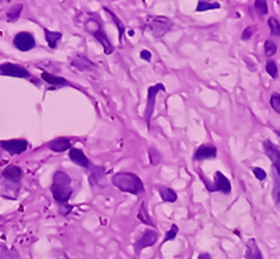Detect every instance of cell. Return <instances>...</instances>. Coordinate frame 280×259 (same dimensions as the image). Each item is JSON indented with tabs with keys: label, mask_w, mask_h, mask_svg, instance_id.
<instances>
[{
	"label": "cell",
	"mask_w": 280,
	"mask_h": 259,
	"mask_svg": "<svg viewBox=\"0 0 280 259\" xmlns=\"http://www.w3.org/2000/svg\"><path fill=\"white\" fill-rule=\"evenodd\" d=\"M52 196L59 205H67L69 199L73 195L71 188V178L65 171H56L52 178L51 185Z\"/></svg>",
	"instance_id": "obj_1"
},
{
	"label": "cell",
	"mask_w": 280,
	"mask_h": 259,
	"mask_svg": "<svg viewBox=\"0 0 280 259\" xmlns=\"http://www.w3.org/2000/svg\"><path fill=\"white\" fill-rule=\"evenodd\" d=\"M112 183L122 192L140 195L144 191L142 179L132 173H118L112 177Z\"/></svg>",
	"instance_id": "obj_2"
},
{
	"label": "cell",
	"mask_w": 280,
	"mask_h": 259,
	"mask_svg": "<svg viewBox=\"0 0 280 259\" xmlns=\"http://www.w3.org/2000/svg\"><path fill=\"white\" fill-rule=\"evenodd\" d=\"M146 28L154 36H163L173 28V21L164 15H148L146 18Z\"/></svg>",
	"instance_id": "obj_3"
},
{
	"label": "cell",
	"mask_w": 280,
	"mask_h": 259,
	"mask_svg": "<svg viewBox=\"0 0 280 259\" xmlns=\"http://www.w3.org/2000/svg\"><path fill=\"white\" fill-rule=\"evenodd\" d=\"M160 91H165V87L164 84H156V86L148 87L147 90V102H146V112H144V119L147 125H150L152 121V115L154 112V104H156V97Z\"/></svg>",
	"instance_id": "obj_4"
},
{
	"label": "cell",
	"mask_w": 280,
	"mask_h": 259,
	"mask_svg": "<svg viewBox=\"0 0 280 259\" xmlns=\"http://www.w3.org/2000/svg\"><path fill=\"white\" fill-rule=\"evenodd\" d=\"M0 73L5 76L17 77V79H30L31 77L30 71L27 70L26 67L15 65V63H9V62L0 65Z\"/></svg>",
	"instance_id": "obj_5"
},
{
	"label": "cell",
	"mask_w": 280,
	"mask_h": 259,
	"mask_svg": "<svg viewBox=\"0 0 280 259\" xmlns=\"http://www.w3.org/2000/svg\"><path fill=\"white\" fill-rule=\"evenodd\" d=\"M13 44L14 46L21 52H28L31 49H34L35 48V38L34 35L31 34V32H18L17 35L14 36V40H13Z\"/></svg>",
	"instance_id": "obj_6"
},
{
	"label": "cell",
	"mask_w": 280,
	"mask_h": 259,
	"mask_svg": "<svg viewBox=\"0 0 280 259\" xmlns=\"http://www.w3.org/2000/svg\"><path fill=\"white\" fill-rule=\"evenodd\" d=\"M3 150L11 154V156H15V154H21L24 153L28 149V142L24 140V139H11V140H3L0 142Z\"/></svg>",
	"instance_id": "obj_7"
},
{
	"label": "cell",
	"mask_w": 280,
	"mask_h": 259,
	"mask_svg": "<svg viewBox=\"0 0 280 259\" xmlns=\"http://www.w3.org/2000/svg\"><path fill=\"white\" fill-rule=\"evenodd\" d=\"M158 239V234L156 230H146L140 238L135 243V251L136 254L142 252L144 248H148V247H153Z\"/></svg>",
	"instance_id": "obj_8"
},
{
	"label": "cell",
	"mask_w": 280,
	"mask_h": 259,
	"mask_svg": "<svg viewBox=\"0 0 280 259\" xmlns=\"http://www.w3.org/2000/svg\"><path fill=\"white\" fill-rule=\"evenodd\" d=\"M264 149H265V153L268 158H269L272 164H273V167H275L276 173L279 175L280 178V150L276 147L275 144H272L269 140H266L264 142Z\"/></svg>",
	"instance_id": "obj_9"
},
{
	"label": "cell",
	"mask_w": 280,
	"mask_h": 259,
	"mask_svg": "<svg viewBox=\"0 0 280 259\" xmlns=\"http://www.w3.org/2000/svg\"><path fill=\"white\" fill-rule=\"evenodd\" d=\"M210 191H219L221 193H230L231 192V183H230V179L223 173L214 174V183L213 187L210 188Z\"/></svg>",
	"instance_id": "obj_10"
},
{
	"label": "cell",
	"mask_w": 280,
	"mask_h": 259,
	"mask_svg": "<svg viewBox=\"0 0 280 259\" xmlns=\"http://www.w3.org/2000/svg\"><path fill=\"white\" fill-rule=\"evenodd\" d=\"M195 160L202 161V160H213L217 157V149L212 144H202L198 150L195 152Z\"/></svg>",
	"instance_id": "obj_11"
},
{
	"label": "cell",
	"mask_w": 280,
	"mask_h": 259,
	"mask_svg": "<svg viewBox=\"0 0 280 259\" xmlns=\"http://www.w3.org/2000/svg\"><path fill=\"white\" fill-rule=\"evenodd\" d=\"M3 178H5L6 181H10L13 183H18L21 181V178H23V170L20 167H17V165H7V167L3 170Z\"/></svg>",
	"instance_id": "obj_12"
},
{
	"label": "cell",
	"mask_w": 280,
	"mask_h": 259,
	"mask_svg": "<svg viewBox=\"0 0 280 259\" xmlns=\"http://www.w3.org/2000/svg\"><path fill=\"white\" fill-rule=\"evenodd\" d=\"M69 157L74 164L77 165H80V167L84 168H90V160L87 157L86 154L83 150L80 149H70V152H69Z\"/></svg>",
	"instance_id": "obj_13"
},
{
	"label": "cell",
	"mask_w": 280,
	"mask_h": 259,
	"mask_svg": "<svg viewBox=\"0 0 280 259\" xmlns=\"http://www.w3.org/2000/svg\"><path fill=\"white\" fill-rule=\"evenodd\" d=\"M71 66L76 67L77 70H80V71L96 70V65H94L90 59H87L86 56H82V55H77L76 58L71 61Z\"/></svg>",
	"instance_id": "obj_14"
},
{
	"label": "cell",
	"mask_w": 280,
	"mask_h": 259,
	"mask_svg": "<svg viewBox=\"0 0 280 259\" xmlns=\"http://www.w3.org/2000/svg\"><path fill=\"white\" fill-rule=\"evenodd\" d=\"M70 147H71L70 140L66 139V137H59V139H55V140H52V142L49 143V149L55 153L66 152V150H69Z\"/></svg>",
	"instance_id": "obj_15"
},
{
	"label": "cell",
	"mask_w": 280,
	"mask_h": 259,
	"mask_svg": "<svg viewBox=\"0 0 280 259\" xmlns=\"http://www.w3.org/2000/svg\"><path fill=\"white\" fill-rule=\"evenodd\" d=\"M42 80H45L46 83H49L51 86H67L69 83L65 77H59L55 76V75H51V73H48V71H42Z\"/></svg>",
	"instance_id": "obj_16"
},
{
	"label": "cell",
	"mask_w": 280,
	"mask_h": 259,
	"mask_svg": "<svg viewBox=\"0 0 280 259\" xmlns=\"http://www.w3.org/2000/svg\"><path fill=\"white\" fill-rule=\"evenodd\" d=\"M94 36H96V40L101 44L102 48H104V52H105L107 55H109V53L114 52V46H112V44L109 42V40H108L107 34H105L104 31L102 30L97 31V32L94 34Z\"/></svg>",
	"instance_id": "obj_17"
},
{
	"label": "cell",
	"mask_w": 280,
	"mask_h": 259,
	"mask_svg": "<svg viewBox=\"0 0 280 259\" xmlns=\"http://www.w3.org/2000/svg\"><path fill=\"white\" fill-rule=\"evenodd\" d=\"M247 259H262V254L255 239H250L247 244Z\"/></svg>",
	"instance_id": "obj_18"
},
{
	"label": "cell",
	"mask_w": 280,
	"mask_h": 259,
	"mask_svg": "<svg viewBox=\"0 0 280 259\" xmlns=\"http://www.w3.org/2000/svg\"><path fill=\"white\" fill-rule=\"evenodd\" d=\"M160 196L163 199L164 202H168V203H175L177 202V193L174 192V189L167 188V187H164V188H160Z\"/></svg>",
	"instance_id": "obj_19"
},
{
	"label": "cell",
	"mask_w": 280,
	"mask_h": 259,
	"mask_svg": "<svg viewBox=\"0 0 280 259\" xmlns=\"http://www.w3.org/2000/svg\"><path fill=\"white\" fill-rule=\"evenodd\" d=\"M45 40L48 42L49 48H56V44L59 40H62V32L58 31H49L45 28Z\"/></svg>",
	"instance_id": "obj_20"
},
{
	"label": "cell",
	"mask_w": 280,
	"mask_h": 259,
	"mask_svg": "<svg viewBox=\"0 0 280 259\" xmlns=\"http://www.w3.org/2000/svg\"><path fill=\"white\" fill-rule=\"evenodd\" d=\"M104 10L107 11L108 14L111 15L112 21L115 23V26L118 27V31H119V41L122 42V38H123V34H125V26H123V23L121 20H119V17H118L115 13L112 10H109V9H107V7H104Z\"/></svg>",
	"instance_id": "obj_21"
},
{
	"label": "cell",
	"mask_w": 280,
	"mask_h": 259,
	"mask_svg": "<svg viewBox=\"0 0 280 259\" xmlns=\"http://www.w3.org/2000/svg\"><path fill=\"white\" fill-rule=\"evenodd\" d=\"M138 218L142 221V223L147 224V226H153V221H152V218H150V216H148L147 205H146V202H143L140 209H139Z\"/></svg>",
	"instance_id": "obj_22"
},
{
	"label": "cell",
	"mask_w": 280,
	"mask_h": 259,
	"mask_svg": "<svg viewBox=\"0 0 280 259\" xmlns=\"http://www.w3.org/2000/svg\"><path fill=\"white\" fill-rule=\"evenodd\" d=\"M214 9H220V5L217 2H203V0H200L198 6H196V11L214 10Z\"/></svg>",
	"instance_id": "obj_23"
},
{
	"label": "cell",
	"mask_w": 280,
	"mask_h": 259,
	"mask_svg": "<svg viewBox=\"0 0 280 259\" xmlns=\"http://www.w3.org/2000/svg\"><path fill=\"white\" fill-rule=\"evenodd\" d=\"M21 10H23V5H15L11 7L10 10L7 11V21H14L17 20L21 14Z\"/></svg>",
	"instance_id": "obj_24"
},
{
	"label": "cell",
	"mask_w": 280,
	"mask_h": 259,
	"mask_svg": "<svg viewBox=\"0 0 280 259\" xmlns=\"http://www.w3.org/2000/svg\"><path fill=\"white\" fill-rule=\"evenodd\" d=\"M268 24H269L270 34L272 35H280V23L276 17H270L269 20H268Z\"/></svg>",
	"instance_id": "obj_25"
},
{
	"label": "cell",
	"mask_w": 280,
	"mask_h": 259,
	"mask_svg": "<svg viewBox=\"0 0 280 259\" xmlns=\"http://www.w3.org/2000/svg\"><path fill=\"white\" fill-rule=\"evenodd\" d=\"M86 30L91 34V35H94L97 31L102 30L101 28V24H100V21H96V20H88L86 23Z\"/></svg>",
	"instance_id": "obj_26"
},
{
	"label": "cell",
	"mask_w": 280,
	"mask_h": 259,
	"mask_svg": "<svg viewBox=\"0 0 280 259\" xmlns=\"http://www.w3.org/2000/svg\"><path fill=\"white\" fill-rule=\"evenodd\" d=\"M148 160H150L152 165H158V164L161 163V156H160V153L157 150L148 149Z\"/></svg>",
	"instance_id": "obj_27"
},
{
	"label": "cell",
	"mask_w": 280,
	"mask_h": 259,
	"mask_svg": "<svg viewBox=\"0 0 280 259\" xmlns=\"http://www.w3.org/2000/svg\"><path fill=\"white\" fill-rule=\"evenodd\" d=\"M276 51H277V45H276L273 41L268 40V41L265 42V55L268 56V58H270V56L275 55Z\"/></svg>",
	"instance_id": "obj_28"
},
{
	"label": "cell",
	"mask_w": 280,
	"mask_h": 259,
	"mask_svg": "<svg viewBox=\"0 0 280 259\" xmlns=\"http://www.w3.org/2000/svg\"><path fill=\"white\" fill-rule=\"evenodd\" d=\"M270 105L275 109L277 114H280V94L279 92H273L270 96Z\"/></svg>",
	"instance_id": "obj_29"
},
{
	"label": "cell",
	"mask_w": 280,
	"mask_h": 259,
	"mask_svg": "<svg viewBox=\"0 0 280 259\" xmlns=\"http://www.w3.org/2000/svg\"><path fill=\"white\" fill-rule=\"evenodd\" d=\"M266 71L269 73V76L272 77H277V66L273 61H268L266 62Z\"/></svg>",
	"instance_id": "obj_30"
},
{
	"label": "cell",
	"mask_w": 280,
	"mask_h": 259,
	"mask_svg": "<svg viewBox=\"0 0 280 259\" xmlns=\"http://www.w3.org/2000/svg\"><path fill=\"white\" fill-rule=\"evenodd\" d=\"M255 9L258 10L259 14H266L268 13V3L264 0H258V2H255Z\"/></svg>",
	"instance_id": "obj_31"
},
{
	"label": "cell",
	"mask_w": 280,
	"mask_h": 259,
	"mask_svg": "<svg viewBox=\"0 0 280 259\" xmlns=\"http://www.w3.org/2000/svg\"><path fill=\"white\" fill-rule=\"evenodd\" d=\"M177 234H178V227H177V226H173V227L167 231V235H165V238H164V243L171 241V239H175Z\"/></svg>",
	"instance_id": "obj_32"
},
{
	"label": "cell",
	"mask_w": 280,
	"mask_h": 259,
	"mask_svg": "<svg viewBox=\"0 0 280 259\" xmlns=\"http://www.w3.org/2000/svg\"><path fill=\"white\" fill-rule=\"evenodd\" d=\"M105 177V171L102 167H96L94 173H92L91 178H96V183H100V179Z\"/></svg>",
	"instance_id": "obj_33"
},
{
	"label": "cell",
	"mask_w": 280,
	"mask_h": 259,
	"mask_svg": "<svg viewBox=\"0 0 280 259\" xmlns=\"http://www.w3.org/2000/svg\"><path fill=\"white\" fill-rule=\"evenodd\" d=\"M252 173H254V175L256 177V179L258 181H265L266 179V173L262 170V168L259 167H255L254 170H252Z\"/></svg>",
	"instance_id": "obj_34"
},
{
	"label": "cell",
	"mask_w": 280,
	"mask_h": 259,
	"mask_svg": "<svg viewBox=\"0 0 280 259\" xmlns=\"http://www.w3.org/2000/svg\"><path fill=\"white\" fill-rule=\"evenodd\" d=\"M254 31H255L254 27H247L244 30V32H242V40H244V41H248L251 36H252V34H254Z\"/></svg>",
	"instance_id": "obj_35"
},
{
	"label": "cell",
	"mask_w": 280,
	"mask_h": 259,
	"mask_svg": "<svg viewBox=\"0 0 280 259\" xmlns=\"http://www.w3.org/2000/svg\"><path fill=\"white\" fill-rule=\"evenodd\" d=\"M279 191H280V181H277V179H276L275 191H273V198H275L276 205H277V206H279Z\"/></svg>",
	"instance_id": "obj_36"
},
{
	"label": "cell",
	"mask_w": 280,
	"mask_h": 259,
	"mask_svg": "<svg viewBox=\"0 0 280 259\" xmlns=\"http://www.w3.org/2000/svg\"><path fill=\"white\" fill-rule=\"evenodd\" d=\"M140 58L144 59L146 62H152V52L147 51V49H143V51L140 52Z\"/></svg>",
	"instance_id": "obj_37"
},
{
	"label": "cell",
	"mask_w": 280,
	"mask_h": 259,
	"mask_svg": "<svg viewBox=\"0 0 280 259\" xmlns=\"http://www.w3.org/2000/svg\"><path fill=\"white\" fill-rule=\"evenodd\" d=\"M6 258H7V248H6V245L0 244V259Z\"/></svg>",
	"instance_id": "obj_38"
},
{
	"label": "cell",
	"mask_w": 280,
	"mask_h": 259,
	"mask_svg": "<svg viewBox=\"0 0 280 259\" xmlns=\"http://www.w3.org/2000/svg\"><path fill=\"white\" fill-rule=\"evenodd\" d=\"M198 259H212V256H210V254H208V252H203V254L199 255Z\"/></svg>",
	"instance_id": "obj_39"
},
{
	"label": "cell",
	"mask_w": 280,
	"mask_h": 259,
	"mask_svg": "<svg viewBox=\"0 0 280 259\" xmlns=\"http://www.w3.org/2000/svg\"><path fill=\"white\" fill-rule=\"evenodd\" d=\"M277 133H279V136H280V131H279V132H277Z\"/></svg>",
	"instance_id": "obj_40"
}]
</instances>
